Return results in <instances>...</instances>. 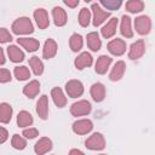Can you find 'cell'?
Here are the masks:
<instances>
[{
    "instance_id": "5",
    "label": "cell",
    "mask_w": 155,
    "mask_h": 155,
    "mask_svg": "<svg viewBox=\"0 0 155 155\" xmlns=\"http://www.w3.org/2000/svg\"><path fill=\"white\" fill-rule=\"evenodd\" d=\"M65 91L70 98H78L84 93V85L79 80H70L65 84Z\"/></svg>"
},
{
    "instance_id": "37",
    "label": "cell",
    "mask_w": 155,
    "mask_h": 155,
    "mask_svg": "<svg viewBox=\"0 0 155 155\" xmlns=\"http://www.w3.org/2000/svg\"><path fill=\"white\" fill-rule=\"evenodd\" d=\"M11 73L8 69H4V68H0V82L5 84V82H8L11 81Z\"/></svg>"
},
{
    "instance_id": "40",
    "label": "cell",
    "mask_w": 155,
    "mask_h": 155,
    "mask_svg": "<svg viewBox=\"0 0 155 155\" xmlns=\"http://www.w3.org/2000/svg\"><path fill=\"white\" fill-rule=\"evenodd\" d=\"M5 63V54H4V51L2 48H0V65Z\"/></svg>"
},
{
    "instance_id": "26",
    "label": "cell",
    "mask_w": 155,
    "mask_h": 155,
    "mask_svg": "<svg viewBox=\"0 0 155 155\" xmlns=\"http://www.w3.org/2000/svg\"><path fill=\"white\" fill-rule=\"evenodd\" d=\"M120 31H121L122 36H125V38H132L133 36V30L131 28V18L126 15L122 16V18H121Z\"/></svg>"
},
{
    "instance_id": "19",
    "label": "cell",
    "mask_w": 155,
    "mask_h": 155,
    "mask_svg": "<svg viewBox=\"0 0 155 155\" xmlns=\"http://www.w3.org/2000/svg\"><path fill=\"white\" fill-rule=\"evenodd\" d=\"M17 42L23 48H25L28 52H34L40 46V42L36 39H33V38H19V39H17Z\"/></svg>"
},
{
    "instance_id": "9",
    "label": "cell",
    "mask_w": 155,
    "mask_h": 155,
    "mask_svg": "<svg viewBox=\"0 0 155 155\" xmlns=\"http://www.w3.org/2000/svg\"><path fill=\"white\" fill-rule=\"evenodd\" d=\"M145 52V44L144 40H137L136 42H133L130 47V52H128V58L130 59H138L140 58Z\"/></svg>"
},
{
    "instance_id": "16",
    "label": "cell",
    "mask_w": 155,
    "mask_h": 155,
    "mask_svg": "<svg viewBox=\"0 0 155 155\" xmlns=\"http://www.w3.org/2000/svg\"><path fill=\"white\" fill-rule=\"evenodd\" d=\"M86 41H87V46L88 48H91V51L93 52H97L101 50V46H102V41L99 39V35L97 31H91L87 34L86 36Z\"/></svg>"
},
{
    "instance_id": "31",
    "label": "cell",
    "mask_w": 155,
    "mask_h": 155,
    "mask_svg": "<svg viewBox=\"0 0 155 155\" xmlns=\"http://www.w3.org/2000/svg\"><path fill=\"white\" fill-rule=\"evenodd\" d=\"M15 76L18 81H23V80H27L30 78V71L27 67L24 65H21V67H16L15 68Z\"/></svg>"
},
{
    "instance_id": "13",
    "label": "cell",
    "mask_w": 155,
    "mask_h": 155,
    "mask_svg": "<svg viewBox=\"0 0 155 155\" xmlns=\"http://www.w3.org/2000/svg\"><path fill=\"white\" fill-rule=\"evenodd\" d=\"M117 22H119V21H117L116 17H113V18L109 19V22H107V24L101 29L103 38L110 39L111 36L115 35V33H116V27H117Z\"/></svg>"
},
{
    "instance_id": "18",
    "label": "cell",
    "mask_w": 155,
    "mask_h": 155,
    "mask_svg": "<svg viewBox=\"0 0 155 155\" xmlns=\"http://www.w3.org/2000/svg\"><path fill=\"white\" fill-rule=\"evenodd\" d=\"M36 113L39 115V117H41L42 120L47 119L48 115V101H47V96L44 94L39 98L38 103H36Z\"/></svg>"
},
{
    "instance_id": "29",
    "label": "cell",
    "mask_w": 155,
    "mask_h": 155,
    "mask_svg": "<svg viewBox=\"0 0 155 155\" xmlns=\"http://www.w3.org/2000/svg\"><path fill=\"white\" fill-rule=\"evenodd\" d=\"M29 65H30V68L33 69V73H34L36 76H39V75L42 74V71H44V64H42V62L40 61L39 57L33 56V57L29 59Z\"/></svg>"
},
{
    "instance_id": "22",
    "label": "cell",
    "mask_w": 155,
    "mask_h": 155,
    "mask_svg": "<svg viewBox=\"0 0 155 155\" xmlns=\"http://www.w3.org/2000/svg\"><path fill=\"white\" fill-rule=\"evenodd\" d=\"M7 54L11 62L13 63H19L24 59V53L21 48H18L16 45H10L7 47Z\"/></svg>"
},
{
    "instance_id": "27",
    "label": "cell",
    "mask_w": 155,
    "mask_h": 155,
    "mask_svg": "<svg viewBox=\"0 0 155 155\" xmlns=\"http://www.w3.org/2000/svg\"><path fill=\"white\" fill-rule=\"evenodd\" d=\"M33 124V116L30 115V113L22 110L18 113L17 115V125L18 127H29Z\"/></svg>"
},
{
    "instance_id": "17",
    "label": "cell",
    "mask_w": 155,
    "mask_h": 155,
    "mask_svg": "<svg viewBox=\"0 0 155 155\" xmlns=\"http://www.w3.org/2000/svg\"><path fill=\"white\" fill-rule=\"evenodd\" d=\"M57 53V44L53 39H47L45 41L44 48H42V57L45 59H50L52 57H54Z\"/></svg>"
},
{
    "instance_id": "1",
    "label": "cell",
    "mask_w": 155,
    "mask_h": 155,
    "mask_svg": "<svg viewBox=\"0 0 155 155\" xmlns=\"http://www.w3.org/2000/svg\"><path fill=\"white\" fill-rule=\"evenodd\" d=\"M12 31L17 35L31 34L34 31V27L28 17H19L12 23Z\"/></svg>"
},
{
    "instance_id": "34",
    "label": "cell",
    "mask_w": 155,
    "mask_h": 155,
    "mask_svg": "<svg viewBox=\"0 0 155 155\" xmlns=\"http://www.w3.org/2000/svg\"><path fill=\"white\" fill-rule=\"evenodd\" d=\"M101 4L108 8V10H111V11H115V10H119L121 4H122V0H99Z\"/></svg>"
},
{
    "instance_id": "24",
    "label": "cell",
    "mask_w": 155,
    "mask_h": 155,
    "mask_svg": "<svg viewBox=\"0 0 155 155\" xmlns=\"http://www.w3.org/2000/svg\"><path fill=\"white\" fill-rule=\"evenodd\" d=\"M39 92H40V84H39L38 80L30 81V82H29L28 85H25L24 88H23V93H24L28 98H34V97H36V96L39 94Z\"/></svg>"
},
{
    "instance_id": "7",
    "label": "cell",
    "mask_w": 155,
    "mask_h": 155,
    "mask_svg": "<svg viewBox=\"0 0 155 155\" xmlns=\"http://www.w3.org/2000/svg\"><path fill=\"white\" fill-rule=\"evenodd\" d=\"M108 51L113 56H121L126 51V42L122 39H113L108 42Z\"/></svg>"
},
{
    "instance_id": "28",
    "label": "cell",
    "mask_w": 155,
    "mask_h": 155,
    "mask_svg": "<svg viewBox=\"0 0 155 155\" xmlns=\"http://www.w3.org/2000/svg\"><path fill=\"white\" fill-rule=\"evenodd\" d=\"M82 45H84V40H82V36L80 34L75 33V34H73L70 36V39H69V46H70L71 51H74V52L80 51L82 48Z\"/></svg>"
},
{
    "instance_id": "23",
    "label": "cell",
    "mask_w": 155,
    "mask_h": 155,
    "mask_svg": "<svg viewBox=\"0 0 155 155\" xmlns=\"http://www.w3.org/2000/svg\"><path fill=\"white\" fill-rule=\"evenodd\" d=\"M51 97H52L54 104H56L58 108L65 107V104H67V97L64 96L63 91H62L59 87L52 88V91H51Z\"/></svg>"
},
{
    "instance_id": "32",
    "label": "cell",
    "mask_w": 155,
    "mask_h": 155,
    "mask_svg": "<svg viewBox=\"0 0 155 155\" xmlns=\"http://www.w3.org/2000/svg\"><path fill=\"white\" fill-rule=\"evenodd\" d=\"M90 19H91V12L88 8L84 7L80 10V13H79V23L81 27H87L90 24Z\"/></svg>"
},
{
    "instance_id": "21",
    "label": "cell",
    "mask_w": 155,
    "mask_h": 155,
    "mask_svg": "<svg viewBox=\"0 0 155 155\" xmlns=\"http://www.w3.org/2000/svg\"><path fill=\"white\" fill-rule=\"evenodd\" d=\"M91 96L94 102H102L105 97V87L101 82H96L91 86Z\"/></svg>"
},
{
    "instance_id": "12",
    "label": "cell",
    "mask_w": 155,
    "mask_h": 155,
    "mask_svg": "<svg viewBox=\"0 0 155 155\" xmlns=\"http://www.w3.org/2000/svg\"><path fill=\"white\" fill-rule=\"evenodd\" d=\"M92 62H93L92 56H91L88 52H82V53H80V54L75 58L74 64H75V68H76L78 70H82L84 68L90 67V65L92 64Z\"/></svg>"
},
{
    "instance_id": "33",
    "label": "cell",
    "mask_w": 155,
    "mask_h": 155,
    "mask_svg": "<svg viewBox=\"0 0 155 155\" xmlns=\"http://www.w3.org/2000/svg\"><path fill=\"white\" fill-rule=\"evenodd\" d=\"M11 145L17 150H23L27 147V142L24 138H22L19 134H13L11 139Z\"/></svg>"
},
{
    "instance_id": "11",
    "label": "cell",
    "mask_w": 155,
    "mask_h": 155,
    "mask_svg": "<svg viewBox=\"0 0 155 155\" xmlns=\"http://www.w3.org/2000/svg\"><path fill=\"white\" fill-rule=\"evenodd\" d=\"M51 149H52V142H51V139L47 138V137L40 138V139L35 143V145H34V151H35L38 155L46 154V153H48Z\"/></svg>"
},
{
    "instance_id": "36",
    "label": "cell",
    "mask_w": 155,
    "mask_h": 155,
    "mask_svg": "<svg viewBox=\"0 0 155 155\" xmlns=\"http://www.w3.org/2000/svg\"><path fill=\"white\" fill-rule=\"evenodd\" d=\"M22 134H23L25 138H28V139H33V138H35V137L39 136V131H38L36 128H34V127H29V128L24 130Z\"/></svg>"
},
{
    "instance_id": "4",
    "label": "cell",
    "mask_w": 155,
    "mask_h": 155,
    "mask_svg": "<svg viewBox=\"0 0 155 155\" xmlns=\"http://www.w3.org/2000/svg\"><path fill=\"white\" fill-rule=\"evenodd\" d=\"M134 29L139 35L149 34L151 29V19L148 16H139L134 19Z\"/></svg>"
},
{
    "instance_id": "25",
    "label": "cell",
    "mask_w": 155,
    "mask_h": 155,
    "mask_svg": "<svg viewBox=\"0 0 155 155\" xmlns=\"http://www.w3.org/2000/svg\"><path fill=\"white\" fill-rule=\"evenodd\" d=\"M12 117V107L7 103L0 104V122L1 124H8Z\"/></svg>"
},
{
    "instance_id": "3",
    "label": "cell",
    "mask_w": 155,
    "mask_h": 155,
    "mask_svg": "<svg viewBox=\"0 0 155 155\" xmlns=\"http://www.w3.org/2000/svg\"><path fill=\"white\" fill-rule=\"evenodd\" d=\"M92 107H91V103L88 101H79V102H75L71 104L70 107V114L73 116H82V115H87L90 114Z\"/></svg>"
},
{
    "instance_id": "20",
    "label": "cell",
    "mask_w": 155,
    "mask_h": 155,
    "mask_svg": "<svg viewBox=\"0 0 155 155\" xmlns=\"http://www.w3.org/2000/svg\"><path fill=\"white\" fill-rule=\"evenodd\" d=\"M110 64H111V58H110L109 56L103 54V56H101V57L97 59V62H96V67H94V70H96V73H97V74L103 75V74H105V73H107V70H108V68H109V65H110Z\"/></svg>"
},
{
    "instance_id": "39",
    "label": "cell",
    "mask_w": 155,
    "mask_h": 155,
    "mask_svg": "<svg viewBox=\"0 0 155 155\" xmlns=\"http://www.w3.org/2000/svg\"><path fill=\"white\" fill-rule=\"evenodd\" d=\"M63 2H64V4H65L68 7L74 8V7H76V6L79 5L80 0H63Z\"/></svg>"
},
{
    "instance_id": "41",
    "label": "cell",
    "mask_w": 155,
    "mask_h": 155,
    "mask_svg": "<svg viewBox=\"0 0 155 155\" xmlns=\"http://www.w3.org/2000/svg\"><path fill=\"white\" fill-rule=\"evenodd\" d=\"M69 154H70V155H73V154H80V155H82L84 153H82L81 150H79V149H71V150L69 151Z\"/></svg>"
},
{
    "instance_id": "6",
    "label": "cell",
    "mask_w": 155,
    "mask_h": 155,
    "mask_svg": "<svg viewBox=\"0 0 155 155\" xmlns=\"http://www.w3.org/2000/svg\"><path fill=\"white\" fill-rule=\"evenodd\" d=\"M91 10L93 12V25L94 27H99L107 18L110 17V13L104 11V10H102L98 4H93L91 6Z\"/></svg>"
},
{
    "instance_id": "35",
    "label": "cell",
    "mask_w": 155,
    "mask_h": 155,
    "mask_svg": "<svg viewBox=\"0 0 155 155\" xmlns=\"http://www.w3.org/2000/svg\"><path fill=\"white\" fill-rule=\"evenodd\" d=\"M12 41V35L6 28H0V44H6Z\"/></svg>"
},
{
    "instance_id": "15",
    "label": "cell",
    "mask_w": 155,
    "mask_h": 155,
    "mask_svg": "<svg viewBox=\"0 0 155 155\" xmlns=\"http://www.w3.org/2000/svg\"><path fill=\"white\" fill-rule=\"evenodd\" d=\"M52 16H53L54 24H56L57 27H63V25H65V23H67V21H68L65 10H63V8L59 7V6H56V7H53V10H52Z\"/></svg>"
},
{
    "instance_id": "14",
    "label": "cell",
    "mask_w": 155,
    "mask_h": 155,
    "mask_svg": "<svg viewBox=\"0 0 155 155\" xmlns=\"http://www.w3.org/2000/svg\"><path fill=\"white\" fill-rule=\"evenodd\" d=\"M125 70H126V64L124 61H119L115 63V65L113 67L110 74H109V79L111 81H119L124 74H125Z\"/></svg>"
},
{
    "instance_id": "8",
    "label": "cell",
    "mask_w": 155,
    "mask_h": 155,
    "mask_svg": "<svg viewBox=\"0 0 155 155\" xmlns=\"http://www.w3.org/2000/svg\"><path fill=\"white\" fill-rule=\"evenodd\" d=\"M92 128H93V124L88 119L78 120L73 124V131L76 134H87L88 132L92 131Z\"/></svg>"
},
{
    "instance_id": "42",
    "label": "cell",
    "mask_w": 155,
    "mask_h": 155,
    "mask_svg": "<svg viewBox=\"0 0 155 155\" xmlns=\"http://www.w3.org/2000/svg\"><path fill=\"white\" fill-rule=\"evenodd\" d=\"M84 1H86V2H90V1H92V0H84Z\"/></svg>"
},
{
    "instance_id": "10",
    "label": "cell",
    "mask_w": 155,
    "mask_h": 155,
    "mask_svg": "<svg viewBox=\"0 0 155 155\" xmlns=\"http://www.w3.org/2000/svg\"><path fill=\"white\" fill-rule=\"evenodd\" d=\"M34 18H35V22H36V24H38V27L40 29H46L50 25L48 15H47V11L45 8H38V10H35Z\"/></svg>"
},
{
    "instance_id": "30",
    "label": "cell",
    "mask_w": 155,
    "mask_h": 155,
    "mask_svg": "<svg viewBox=\"0 0 155 155\" xmlns=\"http://www.w3.org/2000/svg\"><path fill=\"white\" fill-rule=\"evenodd\" d=\"M144 8V2L142 0H128L126 2V10L131 13H138L143 11Z\"/></svg>"
},
{
    "instance_id": "38",
    "label": "cell",
    "mask_w": 155,
    "mask_h": 155,
    "mask_svg": "<svg viewBox=\"0 0 155 155\" xmlns=\"http://www.w3.org/2000/svg\"><path fill=\"white\" fill-rule=\"evenodd\" d=\"M7 138H8V133H7V131H6L4 127L0 126V144L5 143V142L7 140Z\"/></svg>"
},
{
    "instance_id": "2",
    "label": "cell",
    "mask_w": 155,
    "mask_h": 155,
    "mask_svg": "<svg viewBox=\"0 0 155 155\" xmlns=\"http://www.w3.org/2000/svg\"><path fill=\"white\" fill-rule=\"evenodd\" d=\"M85 145L90 150H103L105 148V139L102 133L96 132L86 139Z\"/></svg>"
}]
</instances>
